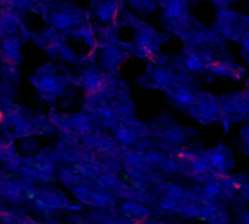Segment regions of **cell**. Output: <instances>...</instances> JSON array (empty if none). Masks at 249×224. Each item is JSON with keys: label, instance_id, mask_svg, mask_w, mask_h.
<instances>
[{"label": "cell", "instance_id": "22", "mask_svg": "<svg viewBox=\"0 0 249 224\" xmlns=\"http://www.w3.org/2000/svg\"><path fill=\"white\" fill-rule=\"evenodd\" d=\"M156 169H159L166 178L175 176V175H182L185 171V162H182L177 156H166L165 160Z\"/></svg>", "mask_w": 249, "mask_h": 224}, {"label": "cell", "instance_id": "40", "mask_svg": "<svg viewBox=\"0 0 249 224\" xmlns=\"http://www.w3.org/2000/svg\"><path fill=\"white\" fill-rule=\"evenodd\" d=\"M137 224H168L165 223V222H160V220H156V219H147V220H144V222H142V223H137Z\"/></svg>", "mask_w": 249, "mask_h": 224}, {"label": "cell", "instance_id": "26", "mask_svg": "<svg viewBox=\"0 0 249 224\" xmlns=\"http://www.w3.org/2000/svg\"><path fill=\"white\" fill-rule=\"evenodd\" d=\"M1 48H3V52L6 55V60L12 64H18V61L20 60V54H19L20 42H19V39H16L15 36L6 38V39H3Z\"/></svg>", "mask_w": 249, "mask_h": 224}, {"label": "cell", "instance_id": "33", "mask_svg": "<svg viewBox=\"0 0 249 224\" xmlns=\"http://www.w3.org/2000/svg\"><path fill=\"white\" fill-rule=\"evenodd\" d=\"M144 156H146V159H147V162H149V165L152 168H158L165 160V157L168 155L165 152H162L160 149H150V150H147L144 153Z\"/></svg>", "mask_w": 249, "mask_h": 224}, {"label": "cell", "instance_id": "35", "mask_svg": "<svg viewBox=\"0 0 249 224\" xmlns=\"http://www.w3.org/2000/svg\"><path fill=\"white\" fill-rule=\"evenodd\" d=\"M131 7H134L139 12L143 13H152L156 9V1L155 0H128Z\"/></svg>", "mask_w": 249, "mask_h": 224}, {"label": "cell", "instance_id": "17", "mask_svg": "<svg viewBox=\"0 0 249 224\" xmlns=\"http://www.w3.org/2000/svg\"><path fill=\"white\" fill-rule=\"evenodd\" d=\"M55 181H58L66 190H73L74 187L80 185L85 179L74 171L73 166L69 165H58L55 171Z\"/></svg>", "mask_w": 249, "mask_h": 224}, {"label": "cell", "instance_id": "23", "mask_svg": "<svg viewBox=\"0 0 249 224\" xmlns=\"http://www.w3.org/2000/svg\"><path fill=\"white\" fill-rule=\"evenodd\" d=\"M213 58L201 54V52H191L187 54L184 58V66L188 71H203L206 69V66L212 61Z\"/></svg>", "mask_w": 249, "mask_h": 224}, {"label": "cell", "instance_id": "38", "mask_svg": "<svg viewBox=\"0 0 249 224\" xmlns=\"http://www.w3.org/2000/svg\"><path fill=\"white\" fill-rule=\"evenodd\" d=\"M34 1L35 0H10V3L18 7H31L34 4Z\"/></svg>", "mask_w": 249, "mask_h": 224}, {"label": "cell", "instance_id": "6", "mask_svg": "<svg viewBox=\"0 0 249 224\" xmlns=\"http://www.w3.org/2000/svg\"><path fill=\"white\" fill-rule=\"evenodd\" d=\"M188 114L193 120L200 122L201 125H209L213 122H220L222 109L219 105V98L206 92H197L196 103L190 106Z\"/></svg>", "mask_w": 249, "mask_h": 224}, {"label": "cell", "instance_id": "18", "mask_svg": "<svg viewBox=\"0 0 249 224\" xmlns=\"http://www.w3.org/2000/svg\"><path fill=\"white\" fill-rule=\"evenodd\" d=\"M111 131H112L114 140H115L120 146H123V147H131V146H134V144L137 143V140H139V137H137V134L133 131V128H131L128 124L123 122V121L117 122V124L111 128Z\"/></svg>", "mask_w": 249, "mask_h": 224}, {"label": "cell", "instance_id": "11", "mask_svg": "<svg viewBox=\"0 0 249 224\" xmlns=\"http://www.w3.org/2000/svg\"><path fill=\"white\" fill-rule=\"evenodd\" d=\"M163 17L174 26L187 25V3L185 0H163Z\"/></svg>", "mask_w": 249, "mask_h": 224}, {"label": "cell", "instance_id": "9", "mask_svg": "<svg viewBox=\"0 0 249 224\" xmlns=\"http://www.w3.org/2000/svg\"><path fill=\"white\" fill-rule=\"evenodd\" d=\"M51 23L57 31L77 29L82 25L80 10L77 9H58L51 13Z\"/></svg>", "mask_w": 249, "mask_h": 224}, {"label": "cell", "instance_id": "14", "mask_svg": "<svg viewBox=\"0 0 249 224\" xmlns=\"http://www.w3.org/2000/svg\"><path fill=\"white\" fill-rule=\"evenodd\" d=\"M168 96L172 99V102L178 106V108H184L188 109L190 106H193L196 103V96L197 92L187 85H172L171 87L166 89Z\"/></svg>", "mask_w": 249, "mask_h": 224}, {"label": "cell", "instance_id": "5", "mask_svg": "<svg viewBox=\"0 0 249 224\" xmlns=\"http://www.w3.org/2000/svg\"><path fill=\"white\" fill-rule=\"evenodd\" d=\"M219 105L222 109V120L231 122H247L249 114V95L248 90L233 92L219 98ZM220 120V121H222Z\"/></svg>", "mask_w": 249, "mask_h": 224}, {"label": "cell", "instance_id": "15", "mask_svg": "<svg viewBox=\"0 0 249 224\" xmlns=\"http://www.w3.org/2000/svg\"><path fill=\"white\" fill-rule=\"evenodd\" d=\"M206 71H209V73H212V74H214V76H219V77H232V79H235V80H239V79H242V76L245 74V69H242V67H239V66H236V64H231V63H228V61H214V60H212L207 66H206V69H204Z\"/></svg>", "mask_w": 249, "mask_h": 224}, {"label": "cell", "instance_id": "39", "mask_svg": "<svg viewBox=\"0 0 249 224\" xmlns=\"http://www.w3.org/2000/svg\"><path fill=\"white\" fill-rule=\"evenodd\" d=\"M19 224H53V223H45V222H38V220H34V219H31V217H28V216H25L23 219H22V222Z\"/></svg>", "mask_w": 249, "mask_h": 224}, {"label": "cell", "instance_id": "41", "mask_svg": "<svg viewBox=\"0 0 249 224\" xmlns=\"http://www.w3.org/2000/svg\"><path fill=\"white\" fill-rule=\"evenodd\" d=\"M61 224H66V223H61Z\"/></svg>", "mask_w": 249, "mask_h": 224}, {"label": "cell", "instance_id": "3", "mask_svg": "<svg viewBox=\"0 0 249 224\" xmlns=\"http://www.w3.org/2000/svg\"><path fill=\"white\" fill-rule=\"evenodd\" d=\"M36 191V185L19 176L0 172V201L3 204L19 206L29 203Z\"/></svg>", "mask_w": 249, "mask_h": 224}, {"label": "cell", "instance_id": "16", "mask_svg": "<svg viewBox=\"0 0 249 224\" xmlns=\"http://www.w3.org/2000/svg\"><path fill=\"white\" fill-rule=\"evenodd\" d=\"M67 125H69L70 131L76 133L77 136L92 133L95 130V124H93L92 118L85 111L67 114Z\"/></svg>", "mask_w": 249, "mask_h": 224}, {"label": "cell", "instance_id": "13", "mask_svg": "<svg viewBox=\"0 0 249 224\" xmlns=\"http://www.w3.org/2000/svg\"><path fill=\"white\" fill-rule=\"evenodd\" d=\"M22 163H23V156L16 150L15 144L0 150V172L18 176Z\"/></svg>", "mask_w": 249, "mask_h": 224}, {"label": "cell", "instance_id": "20", "mask_svg": "<svg viewBox=\"0 0 249 224\" xmlns=\"http://www.w3.org/2000/svg\"><path fill=\"white\" fill-rule=\"evenodd\" d=\"M117 12H118V3L115 0H99L95 7L96 17L104 23L112 22L117 16Z\"/></svg>", "mask_w": 249, "mask_h": 224}, {"label": "cell", "instance_id": "27", "mask_svg": "<svg viewBox=\"0 0 249 224\" xmlns=\"http://www.w3.org/2000/svg\"><path fill=\"white\" fill-rule=\"evenodd\" d=\"M179 203L181 200H175V198H171V197H158V203H156V207L153 208L155 214L159 213V214H177L178 213V208H179Z\"/></svg>", "mask_w": 249, "mask_h": 224}, {"label": "cell", "instance_id": "34", "mask_svg": "<svg viewBox=\"0 0 249 224\" xmlns=\"http://www.w3.org/2000/svg\"><path fill=\"white\" fill-rule=\"evenodd\" d=\"M203 198V194H201V185H191V187H187L184 190V197L182 200L188 201V203H197Z\"/></svg>", "mask_w": 249, "mask_h": 224}, {"label": "cell", "instance_id": "21", "mask_svg": "<svg viewBox=\"0 0 249 224\" xmlns=\"http://www.w3.org/2000/svg\"><path fill=\"white\" fill-rule=\"evenodd\" d=\"M184 190H185V187H182L181 184L166 179L165 182H162L160 185L153 188L152 192H155L158 197L163 195V197H171V198H175V200H182Z\"/></svg>", "mask_w": 249, "mask_h": 224}, {"label": "cell", "instance_id": "10", "mask_svg": "<svg viewBox=\"0 0 249 224\" xmlns=\"http://www.w3.org/2000/svg\"><path fill=\"white\" fill-rule=\"evenodd\" d=\"M118 213L127 216L128 219H131L136 223H142L147 219H152L155 216V211L150 206L139 203V201H133V200H124L118 204L117 207Z\"/></svg>", "mask_w": 249, "mask_h": 224}, {"label": "cell", "instance_id": "1", "mask_svg": "<svg viewBox=\"0 0 249 224\" xmlns=\"http://www.w3.org/2000/svg\"><path fill=\"white\" fill-rule=\"evenodd\" d=\"M70 194L85 208L99 211H117L118 207V201L114 198V195L105 190H101L92 181L77 185L70 191Z\"/></svg>", "mask_w": 249, "mask_h": 224}, {"label": "cell", "instance_id": "7", "mask_svg": "<svg viewBox=\"0 0 249 224\" xmlns=\"http://www.w3.org/2000/svg\"><path fill=\"white\" fill-rule=\"evenodd\" d=\"M204 155L212 166V169L223 176V175H229L233 172L235 169V165H236V160H235V155L233 152L225 146V144H219L216 147H212V149H207L204 150Z\"/></svg>", "mask_w": 249, "mask_h": 224}, {"label": "cell", "instance_id": "19", "mask_svg": "<svg viewBox=\"0 0 249 224\" xmlns=\"http://www.w3.org/2000/svg\"><path fill=\"white\" fill-rule=\"evenodd\" d=\"M174 85V71L166 67H156L150 74V85L152 87L166 90Z\"/></svg>", "mask_w": 249, "mask_h": 224}, {"label": "cell", "instance_id": "25", "mask_svg": "<svg viewBox=\"0 0 249 224\" xmlns=\"http://www.w3.org/2000/svg\"><path fill=\"white\" fill-rule=\"evenodd\" d=\"M74 171L88 181H96V178L102 173V169L98 162H77L73 165Z\"/></svg>", "mask_w": 249, "mask_h": 224}, {"label": "cell", "instance_id": "24", "mask_svg": "<svg viewBox=\"0 0 249 224\" xmlns=\"http://www.w3.org/2000/svg\"><path fill=\"white\" fill-rule=\"evenodd\" d=\"M98 163H99L102 172H114V173L123 175V162H121V156L117 155V153L99 156Z\"/></svg>", "mask_w": 249, "mask_h": 224}, {"label": "cell", "instance_id": "30", "mask_svg": "<svg viewBox=\"0 0 249 224\" xmlns=\"http://www.w3.org/2000/svg\"><path fill=\"white\" fill-rule=\"evenodd\" d=\"M121 54L123 52H120L115 48H107V51L102 54V66L109 71L117 70L123 63V55Z\"/></svg>", "mask_w": 249, "mask_h": 224}, {"label": "cell", "instance_id": "32", "mask_svg": "<svg viewBox=\"0 0 249 224\" xmlns=\"http://www.w3.org/2000/svg\"><path fill=\"white\" fill-rule=\"evenodd\" d=\"M201 194H203V200H220L222 190L217 182V178L201 185Z\"/></svg>", "mask_w": 249, "mask_h": 224}, {"label": "cell", "instance_id": "36", "mask_svg": "<svg viewBox=\"0 0 249 224\" xmlns=\"http://www.w3.org/2000/svg\"><path fill=\"white\" fill-rule=\"evenodd\" d=\"M228 176H229V179H231L232 185L235 187V190L241 188L242 185H245V184H248L249 182L248 175H247L245 172H238V173L232 172V173H229Z\"/></svg>", "mask_w": 249, "mask_h": 224}, {"label": "cell", "instance_id": "37", "mask_svg": "<svg viewBox=\"0 0 249 224\" xmlns=\"http://www.w3.org/2000/svg\"><path fill=\"white\" fill-rule=\"evenodd\" d=\"M206 224H232V214L228 208H225V210L219 211L213 220L207 222Z\"/></svg>", "mask_w": 249, "mask_h": 224}, {"label": "cell", "instance_id": "28", "mask_svg": "<svg viewBox=\"0 0 249 224\" xmlns=\"http://www.w3.org/2000/svg\"><path fill=\"white\" fill-rule=\"evenodd\" d=\"M15 146H16V143H15ZM16 150L22 155V156H25V157H29V156H34V155H36L39 150H41V143L32 136V137H25V138H19V141H18V147H16Z\"/></svg>", "mask_w": 249, "mask_h": 224}, {"label": "cell", "instance_id": "31", "mask_svg": "<svg viewBox=\"0 0 249 224\" xmlns=\"http://www.w3.org/2000/svg\"><path fill=\"white\" fill-rule=\"evenodd\" d=\"M177 216L185 219V220H198L200 219V210L197 203H188L185 200H181Z\"/></svg>", "mask_w": 249, "mask_h": 224}, {"label": "cell", "instance_id": "8", "mask_svg": "<svg viewBox=\"0 0 249 224\" xmlns=\"http://www.w3.org/2000/svg\"><path fill=\"white\" fill-rule=\"evenodd\" d=\"M76 85L79 87H82L86 92V95H92V93L104 95L109 85V79H107V76L102 74L101 71H98L95 69H89L77 77Z\"/></svg>", "mask_w": 249, "mask_h": 224}, {"label": "cell", "instance_id": "4", "mask_svg": "<svg viewBox=\"0 0 249 224\" xmlns=\"http://www.w3.org/2000/svg\"><path fill=\"white\" fill-rule=\"evenodd\" d=\"M32 210L42 216H50L58 211L66 213L69 206L71 204L70 197L60 188H45L36 187L34 197L29 201Z\"/></svg>", "mask_w": 249, "mask_h": 224}, {"label": "cell", "instance_id": "12", "mask_svg": "<svg viewBox=\"0 0 249 224\" xmlns=\"http://www.w3.org/2000/svg\"><path fill=\"white\" fill-rule=\"evenodd\" d=\"M191 134H197V131H194L193 128L184 127V125H169L168 128H165L160 134V138L163 143L174 146V147H182L188 143V140L193 137Z\"/></svg>", "mask_w": 249, "mask_h": 224}, {"label": "cell", "instance_id": "29", "mask_svg": "<svg viewBox=\"0 0 249 224\" xmlns=\"http://www.w3.org/2000/svg\"><path fill=\"white\" fill-rule=\"evenodd\" d=\"M121 178H123V175H118V173H114V172H102V173L96 178L95 184H96V187H99L101 190H105V191H108V192H112L114 188L118 185V182H120Z\"/></svg>", "mask_w": 249, "mask_h": 224}, {"label": "cell", "instance_id": "2", "mask_svg": "<svg viewBox=\"0 0 249 224\" xmlns=\"http://www.w3.org/2000/svg\"><path fill=\"white\" fill-rule=\"evenodd\" d=\"M34 87L38 90L39 96L47 102H54L66 95L69 80L64 76L57 74L53 67H41L31 79Z\"/></svg>", "mask_w": 249, "mask_h": 224}]
</instances>
